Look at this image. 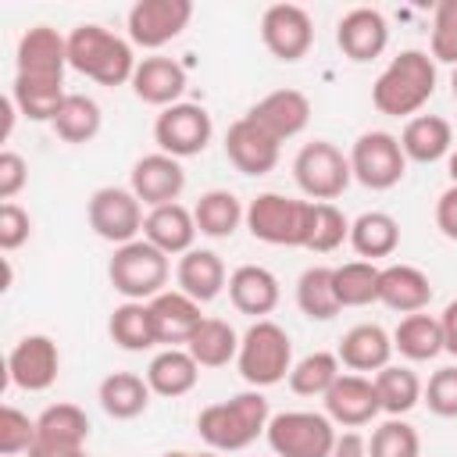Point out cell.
I'll use <instances>...</instances> for the list:
<instances>
[{
	"label": "cell",
	"mask_w": 457,
	"mask_h": 457,
	"mask_svg": "<svg viewBox=\"0 0 457 457\" xmlns=\"http://www.w3.org/2000/svg\"><path fill=\"white\" fill-rule=\"evenodd\" d=\"M246 118L253 125H261L271 139L286 143V139H293V136H300L307 129V121H311V100L300 89H275V93L261 96L246 111Z\"/></svg>",
	"instance_id": "ac0fdd59"
},
{
	"label": "cell",
	"mask_w": 457,
	"mask_h": 457,
	"mask_svg": "<svg viewBox=\"0 0 457 457\" xmlns=\"http://www.w3.org/2000/svg\"><path fill=\"white\" fill-rule=\"evenodd\" d=\"M450 89H453V100H457V64H453V79H450Z\"/></svg>",
	"instance_id": "6f0895ef"
},
{
	"label": "cell",
	"mask_w": 457,
	"mask_h": 457,
	"mask_svg": "<svg viewBox=\"0 0 457 457\" xmlns=\"http://www.w3.org/2000/svg\"><path fill=\"white\" fill-rule=\"evenodd\" d=\"M261 39L271 57L293 64V61L307 57V50L314 43V21L300 4H271L261 14Z\"/></svg>",
	"instance_id": "2e32d148"
},
{
	"label": "cell",
	"mask_w": 457,
	"mask_h": 457,
	"mask_svg": "<svg viewBox=\"0 0 457 457\" xmlns=\"http://www.w3.org/2000/svg\"><path fill=\"white\" fill-rule=\"evenodd\" d=\"M200 378V364L186 346H168L146 364V382L157 396H186Z\"/></svg>",
	"instance_id": "4dcf8cb0"
},
{
	"label": "cell",
	"mask_w": 457,
	"mask_h": 457,
	"mask_svg": "<svg viewBox=\"0 0 457 457\" xmlns=\"http://www.w3.org/2000/svg\"><path fill=\"white\" fill-rule=\"evenodd\" d=\"M386 43H389V25H386L382 11H375V7H353L336 25V46L343 50V57H350L357 64L382 57Z\"/></svg>",
	"instance_id": "44dd1931"
},
{
	"label": "cell",
	"mask_w": 457,
	"mask_h": 457,
	"mask_svg": "<svg viewBox=\"0 0 457 457\" xmlns=\"http://www.w3.org/2000/svg\"><path fill=\"white\" fill-rule=\"evenodd\" d=\"M278 150L282 143L271 139L261 125H253L246 114L239 121L228 125L225 132V157L232 161L236 171L243 175H268L275 164H278Z\"/></svg>",
	"instance_id": "d6986e66"
},
{
	"label": "cell",
	"mask_w": 457,
	"mask_h": 457,
	"mask_svg": "<svg viewBox=\"0 0 457 457\" xmlns=\"http://www.w3.org/2000/svg\"><path fill=\"white\" fill-rule=\"evenodd\" d=\"M139 204L146 207H164V204H179L182 189H186V171L175 157L168 154H146L132 164V186H129Z\"/></svg>",
	"instance_id": "ffe728a7"
},
{
	"label": "cell",
	"mask_w": 457,
	"mask_h": 457,
	"mask_svg": "<svg viewBox=\"0 0 457 457\" xmlns=\"http://www.w3.org/2000/svg\"><path fill=\"white\" fill-rule=\"evenodd\" d=\"M175 278H179V289L186 296H193L196 303H207L214 300L225 286H228V271H225V261L214 253V250H189L179 257V268H175Z\"/></svg>",
	"instance_id": "f1b7e54d"
},
{
	"label": "cell",
	"mask_w": 457,
	"mask_h": 457,
	"mask_svg": "<svg viewBox=\"0 0 457 457\" xmlns=\"http://www.w3.org/2000/svg\"><path fill=\"white\" fill-rule=\"evenodd\" d=\"M0 114H4V129H0V139L7 143V139H11V132H14V118H18L21 111L14 107V100H11V96H4V104H0Z\"/></svg>",
	"instance_id": "db71d44e"
},
{
	"label": "cell",
	"mask_w": 457,
	"mask_h": 457,
	"mask_svg": "<svg viewBox=\"0 0 457 457\" xmlns=\"http://www.w3.org/2000/svg\"><path fill=\"white\" fill-rule=\"evenodd\" d=\"M343 239H350V221L336 204H314L311 211V228H307V246L314 253H332L336 246H343Z\"/></svg>",
	"instance_id": "7bdbcfd3"
},
{
	"label": "cell",
	"mask_w": 457,
	"mask_h": 457,
	"mask_svg": "<svg viewBox=\"0 0 457 457\" xmlns=\"http://www.w3.org/2000/svg\"><path fill=\"white\" fill-rule=\"evenodd\" d=\"M378 275H382V268H375L371 261H346V264L332 268L339 307H368V303H375L378 300Z\"/></svg>",
	"instance_id": "ab89813d"
},
{
	"label": "cell",
	"mask_w": 457,
	"mask_h": 457,
	"mask_svg": "<svg viewBox=\"0 0 457 457\" xmlns=\"http://www.w3.org/2000/svg\"><path fill=\"white\" fill-rule=\"evenodd\" d=\"M428 54L439 64H457V0H439L436 4Z\"/></svg>",
	"instance_id": "f6af8a7d"
},
{
	"label": "cell",
	"mask_w": 457,
	"mask_h": 457,
	"mask_svg": "<svg viewBox=\"0 0 457 457\" xmlns=\"http://www.w3.org/2000/svg\"><path fill=\"white\" fill-rule=\"evenodd\" d=\"M150 303V318H154V336L157 343L164 346H182L193 339V332L200 328L204 314H200V303L193 296H186L182 289H164L157 293Z\"/></svg>",
	"instance_id": "7402d4cb"
},
{
	"label": "cell",
	"mask_w": 457,
	"mask_h": 457,
	"mask_svg": "<svg viewBox=\"0 0 457 457\" xmlns=\"http://www.w3.org/2000/svg\"><path fill=\"white\" fill-rule=\"evenodd\" d=\"M89 418L79 403H50L36 418V443L29 457H75L86 450Z\"/></svg>",
	"instance_id": "7c38bea8"
},
{
	"label": "cell",
	"mask_w": 457,
	"mask_h": 457,
	"mask_svg": "<svg viewBox=\"0 0 457 457\" xmlns=\"http://www.w3.org/2000/svg\"><path fill=\"white\" fill-rule=\"evenodd\" d=\"M186 89V68L171 57H143L136 64V75H132V93L143 100V104H154V107H171L179 104Z\"/></svg>",
	"instance_id": "d4e9b609"
},
{
	"label": "cell",
	"mask_w": 457,
	"mask_h": 457,
	"mask_svg": "<svg viewBox=\"0 0 457 457\" xmlns=\"http://www.w3.org/2000/svg\"><path fill=\"white\" fill-rule=\"evenodd\" d=\"M436 225H439V232L446 239L457 243V186L439 193V200H436Z\"/></svg>",
	"instance_id": "f907efd6"
},
{
	"label": "cell",
	"mask_w": 457,
	"mask_h": 457,
	"mask_svg": "<svg viewBox=\"0 0 457 457\" xmlns=\"http://www.w3.org/2000/svg\"><path fill=\"white\" fill-rule=\"evenodd\" d=\"M350 171L364 189H393L407 171L400 139L382 129L361 132L350 146Z\"/></svg>",
	"instance_id": "9c48e42d"
},
{
	"label": "cell",
	"mask_w": 457,
	"mask_h": 457,
	"mask_svg": "<svg viewBox=\"0 0 457 457\" xmlns=\"http://www.w3.org/2000/svg\"><path fill=\"white\" fill-rule=\"evenodd\" d=\"M68 68V36L50 25H32L14 50V79L32 82H64Z\"/></svg>",
	"instance_id": "4fadbf2b"
},
{
	"label": "cell",
	"mask_w": 457,
	"mask_h": 457,
	"mask_svg": "<svg viewBox=\"0 0 457 457\" xmlns=\"http://www.w3.org/2000/svg\"><path fill=\"white\" fill-rule=\"evenodd\" d=\"M321 400H325V414L332 418V425H343V428H361L382 414L375 378H364L357 371L339 375Z\"/></svg>",
	"instance_id": "e0dca14e"
},
{
	"label": "cell",
	"mask_w": 457,
	"mask_h": 457,
	"mask_svg": "<svg viewBox=\"0 0 457 457\" xmlns=\"http://www.w3.org/2000/svg\"><path fill=\"white\" fill-rule=\"evenodd\" d=\"M439 328H443V350H450L457 357V300H450L439 314Z\"/></svg>",
	"instance_id": "816d5d0a"
},
{
	"label": "cell",
	"mask_w": 457,
	"mask_h": 457,
	"mask_svg": "<svg viewBox=\"0 0 457 457\" xmlns=\"http://www.w3.org/2000/svg\"><path fill=\"white\" fill-rule=\"evenodd\" d=\"M32 443H36V418H29L25 411L7 403L0 411V453L18 457V453H29Z\"/></svg>",
	"instance_id": "bcb514c9"
},
{
	"label": "cell",
	"mask_w": 457,
	"mask_h": 457,
	"mask_svg": "<svg viewBox=\"0 0 457 457\" xmlns=\"http://www.w3.org/2000/svg\"><path fill=\"white\" fill-rule=\"evenodd\" d=\"M378 303L400 314H418L432 303V282L414 264H389L378 275Z\"/></svg>",
	"instance_id": "cb8c5ba5"
},
{
	"label": "cell",
	"mask_w": 457,
	"mask_h": 457,
	"mask_svg": "<svg viewBox=\"0 0 457 457\" xmlns=\"http://www.w3.org/2000/svg\"><path fill=\"white\" fill-rule=\"evenodd\" d=\"M189 18H193L189 0H139L129 11V39L132 46L157 50L175 36H182Z\"/></svg>",
	"instance_id": "9a60e30c"
},
{
	"label": "cell",
	"mask_w": 457,
	"mask_h": 457,
	"mask_svg": "<svg viewBox=\"0 0 457 457\" xmlns=\"http://www.w3.org/2000/svg\"><path fill=\"white\" fill-rule=\"evenodd\" d=\"M236 364H239V375L253 389H264V386L282 382L293 371V343H289V332L282 325L268 321V318L253 321L239 336Z\"/></svg>",
	"instance_id": "277c9868"
},
{
	"label": "cell",
	"mask_w": 457,
	"mask_h": 457,
	"mask_svg": "<svg viewBox=\"0 0 457 457\" xmlns=\"http://www.w3.org/2000/svg\"><path fill=\"white\" fill-rule=\"evenodd\" d=\"M228 300L239 314H250V318H264L278 307V278L261 268V264H239L232 275H228Z\"/></svg>",
	"instance_id": "603a6c76"
},
{
	"label": "cell",
	"mask_w": 457,
	"mask_h": 457,
	"mask_svg": "<svg viewBox=\"0 0 457 457\" xmlns=\"http://www.w3.org/2000/svg\"><path fill=\"white\" fill-rule=\"evenodd\" d=\"M332 457H368V439L361 432H343L336 439V450Z\"/></svg>",
	"instance_id": "f5cc1de1"
},
{
	"label": "cell",
	"mask_w": 457,
	"mask_h": 457,
	"mask_svg": "<svg viewBox=\"0 0 457 457\" xmlns=\"http://www.w3.org/2000/svg\"><path fill=\"white\" fill-rule=\"evenodd\" d=\"M196 457H218V453H196Z\"/></svg>",
	"instance_id": "680465c9"
},
{
	"label": "cell",
	"mask_w": 457,
	"mask_h": 457,
	"mask_svg": "<svg viewBox=\"0 0 457 457\" xmlns=\"http://www.w3.org/2000/svg\"><path fill=\"white\" fill-rule=\"evenodd\" d=\"M400 146H403V157L407 161L432 164V161L450 157V150H453V129L439 114H414L403 125V132H400Z\"/></svg>",
	"instance_id": "83f0119b"
},
{
	"label": "cell",
	"mask_w": 457,
	"mask_h": 457,
	"mask_svg": "<svg viewBox=\"0 0 457 457\" xmlns=\"http://www.w3.org/2000/svg\"><path fill=\"white\" fill-rule=\"evenodd\" d=\"M375 389H378V403L389 418H400L411 407H418L421 393H425L421 378L403 364H386L382 371H375Z\"/></svg>",
	"instance_id": "74e56055"
},
{
	"label": "cell",
	"mask_w": 457,
	"mask_h": 457,
	"mask_svg": "<svg viewBox=\"0 0 457 457\" xmlns=\"http://www.w3.org/2000/svg\"><path fill=\"white\" fill-rule=\"evenodd\" d=\"M86 218H89V228L114 246L132 243L146 221L139 196L132 189H121V186H100L86 204Z\"/></svg>",
	"instance_id": "30bf717a"
},
{
	"label": "cell",
	"mask_w": 457,
	"mask_h": 457,
	"mask_svg": "<svg viewBox=\"0 0 457 457\" xmlns=\"http://www.w3.org/2000/svg\"><path fill=\"white\" fill-rule=\"evenodd\" d=\"M75 457H89V453H86V450H82V453H75Z\"/></svg>",
	"instance_id": "91938a15"
},
{
	"label": "cell",
	"mask_w": 457,
	"mask_h": 457,
	"mask_svg": "<svg viewBox=\"0 0 457 457\" xmlns=\"http://www.w3.org/2000/svg\"><path fill=\"white\" fill-rule=\"evenodd\" d=\"M296 307L311 318V321H332L343 307L336 296V282H332V268L314 264L296 278Z\"/></svg>",
	"instance_id": "8d00e7d4"
},
{
	"label": "cell",
	"mask_w": 457,
	"mask_h": 457,
	"mask_svg": "<svg viewBox=\"0 0 457 457\" xmlns=\"http://www.w3.org/2000/svg\"><path fill=\"white\" fill-rule=\"evenodd\" d=\"M25 182H29V164H25V157L14 154V150H4V154H0V200H4V204L14 200V196L25 189Z\"/></svg>",
	"instance_id": "681fc988"
},
{
	"label": "cell",
	"mask_w": 457,
	"mask_h": 457,
	"mask_svg": "<svg viewBox=\"0 0 457 457\" xmlns=\"http://www.w3.org/2000/svg\"><path fill=\"white\" fill-rule=\"evenodd\" d=\"M268 421H271V411L264 393L246 389L221 403L204 407L196 414V432L214 453H236V450H246L257 436H264Z\"/></svg>",
	"instance_id": "6da1fadb"
},
{
	"label": "cell",
	"mask_w": 457,
	"mask_h": 457,
	"mask_svg": "<svg viewBox=\"0 0 457 457\" xmlns=\"http://www.w3.org/2000/svg\"><path fill=\"white\" fill-rule=\"evenodd\" d=\"M350 246L361 257H368V261L396 253V246H400V225H396V218L386 214V211H364L357 221H350Z\"/></svg>",
	"instance_id": "d6a6232c"
},
{
	"label": "cell",
	"mask_w": 457,
	"mask_h": 457,
	"mask_svg": "<svg viewBox=\"0 0 457 457\" xmlns=\"http://www.w3.org/2000/svg\"><path fill=\"white\" fill-rule=\"evenodd\" d=\"M107 332H111V339L121 350H132V353L157 346L150 303H143V300H125L121 307H114L111 311V321H107Z\"/></svg>",
	"instance_id": "d590c367"
},
{
	"label": "cell",
	"mask_w": 457,
	"mask_h": 457,
	"mask_svg": "<svg viewBox=\"0 0 457 457\" xmlns=\"http://www.w3.org/2000/svg\"><path fill=\"white\" fill-rule=\"evenodd\" d=\"M314 200H293L286 193H257L246 204V228L271 246H307Z\"/></svg>",
	"instance_id": "5b68a950"
},
{
	"label": "cell",
	"mask_w": 457,
	"mask_h": 457,
	"mask_svg": "<svg viewBox=\"0 0 457 457\" xmlns=\"http://www.w3.org/2000/svg\"><path fill=\"white\" fill-rule=\"evenodd\" d=\"M368 457H421V439L418 428L407 425L403 418L382 421L371 439H368Z\"/></svg>",
	"instance_id": "ee69618b"
},
{
	"label": "cell",
	"mask_w": 457,
	"mask_h": 457,
	"mask_svg": "<svg viewBox=\"0 0 457 457\" xmlns=\"http://www.w3.org/2000/svg\"><path fill=\"white\" fill-rule=\"evenodd\" d=\"M393 350H400L407 361H432L443 353V328L432 314H403L393 328Z\"/></svg>",
	"instance_id": "836d02e7"
},
{
	"label": "cell",
	"mask_w": 457,
	"mask_h": 457,
	"mask_svg": "<svg viewBox=\"0 0 457 457\" xmlns=\"http://www.w3.org/2000/svg\"><path fill=\"white\" fill-rule=\"evenodd\" d=\"M446 171H450V182L457 186V146L450 150V161H446Z\"/></svg>",
	"instance_id": "11a10c76"
},
{
	"label": "cell",
	"mask_w": 457,
	"mask_h": 457,
	"mask_svg": "<svg viewBox=\"0 0 457 457\" xmlns=\"http://www.w3.org/2000/svg\"><path fill=\"white\" fill-rule=\"evenodd\" d=\"M29 236H32V218H29V211L18 207L14 200L0 204V250L11 253V250H18L21 243H29Z\"/></svg>",
	"instance_id": "c3c4849f"
},
{
	"label": "cell",
	"mask_w": 457,
	"mask_h": 457,
	"mask_svg": "<svg viewBox=\"0 0 457 457\" xmlns=\"http://www.w3.org/2000/svg\"><path fill=\"white\" fill-rule=\"evenodd\" d=\"M186 350L193 353V361L200 368H225L239 353V336H236V328L228 321L204 318L200 328L193 332V339L186 343Z\"/></svg>",
	"instance_id": "e575fe53"
},
{
	"label": "cell",
	"mask_w": 457,
	"mask_h": 457,
	"mask_svg": "<svg viewBox=\"0 0 457 457\" xmlns=\"http://www.w3.org/2000/svg\"><path fill=\"white\" fill-rule=\"evenodd\" d=\"M436 93V61L425 50H400L371 86V104L389 118L418 114Z\"/></svg>",
	"instance_id": "7a4b0ae2"
},
{
	"label": "cell",
	"mask_w": 457,
	"mask_h": 457,
	"mask_svg": "<svg viewBox=\"0 0 457 457\" xmlns=\"http://www.w3.org/2000/svg\"><path fill=\"white\" fill-rule=\"evenodd\" d=\"M214 136V125H211V114L200 107V104H171L157 114L154 121V139L161 146V154L182 161V157H196L207 150Z\"/></svg>",
	"instance_id": "8fae6325"
},
{
	"label": "cell",
	"mask_w": 457,
	"mask_h": 457,
	"mask_svg": "<svg viewBox=\"0 0 457 457\" xmlns=\"http://www.w3.org/2000/svg\"><path fill=\"white\" fill-rule=\"evenodd\" d=\"M57 371H61V350L43 332L21 336L7 353V378H11V386H18L25 393L50 389L57 382Z\"/></svg>",
	"instance_id": "5bb4252c"
},
{
	"label": "cell",
	"mask_w": 457,
	"mask_h": 457,
	"mask_svg": "<svg viewBox=\"0 0 457 457\" xmlns=\"http://www.w3.org/2000/svg\"><path fill=\"white\" fill-rule=\"evenodd\" d=\"M196 218L189 207L182 204H164V207H150L146 221H143V239L154 243L161 253H189L193 239H196Z\"/></svg>",
	"instance_id": "484cf974"
},
{
	"label": "cell",
	"mask_w": 457,
	"mask_h": 457,
	"mask_svg": "<svg viewBox=\"0 0 457 457\" xmlns=\"http://www.w3.org/2000/svg\"><path fill=\"white\" fill-rule=\"evenodd\" d=\"M136 54L132 43L114 36L104 25H75L68 32V68H75L79 75L100 82V86H125L136 75Z\"/></svg>",
	"instance_id": "3957f363"
},
{
	"label": "cell",
	"mask_w": 457,
	"mask_h": 457,
	"mask_svg": "<svg viewBox=\"0 0 457 457\" xmlns=\"http://www.w3.org/2000/svg\"><path fill=\"white\" fill-rule=\"evenodd\" d=\"M64 96H68L64 82H32V79H14L11 82V100L29 121H54Z\"/></svg>",
	"instance_id": "60d3db41"
},
{
	"label": "cell",
	"mask_w": 457,
	"mask_h": 457,
	"mask_svg": "<svg viewBox=\"0 0 457 457\" xmlns=\"http://www.w3.org/2000/svg\"><path fill=\"white\" fill-rule=\"evenodd\" d=\"M336 357L350 371H382L393 357V336L382 325H371V321L353 325V328L343 332Z\"/></svg>",
	"instance_id": "4316f807"
},
{
	"label": "cell",
	"mask_w": 457,
	"mask_h": 457,
	"mask_svg": "<svg viewBox=\"0 0 457 457\" xmlns=\"http://www.w3.org/2000/svg\"><path fill=\"white\" fill-rule=\"evenodd\" d=\"M293 179L303 189V196H311L314 204H332L350 186L353 171H350V157L336 143L314 139L303 143L300 154L293 157Z\"/></svg>",
	"instance_id": "ba28073f"
},
{
	"label": "cell",
	"mask_w": 457,
	"mask_h": 457,
	"mask_svg": "<svg viewBox=\"0 0 457 457\" xmlns=\"http://www.w3.org/2000/svg\"><path fill=\"white\" fill-rule=\"evenodd\" d=\"M421 400L428 403L432 414H439V418H457V364L432 371V378H428Z\"/></svg>",
	"instance_id": "7dc6e473"
},
{
	"label": "cell",
	"mask_w": 457,
	"mask_h": 457,
	"mask_svg": "<svg viewBox=\"0 0 457 457\" xmlns=\"http://www.w3.org/2000/svg\"><path fill=\"white\" fill-rule=\"evenodd\" d=\"M193 218H196V228L204 236L228 239L239 228V221H246V207L228 189H207V193H200V200L193 207Z\"/></svg>",
	"instance_id": "1f68e13d"
},
{
	"label": "cell",
	"mask_w": 457,
	"mask_h": 457,
	"mask_svg": "<svg viewBox=\"0 0 457 457\" xmlns=\"http://www.w3.org/2000/svg\"><path fill=\"white\" fill-rule=\"evenodd\" d=\"M168 271H171L168 253H161L146 239L114 246V257L107 261V278H111L114 293H121L125 300H143V303L154 300L157 293H164Z\"/></svg>",
	"instance_id": "8992f818"
},
{
	"label": "cell",
	"mask_w": 457,
	"mask_h": 457,
	"mask_svg": "<svg viewBox=\"0 0 457 457\" xmlns=\"http://www.w3.org/2000/svg\"><path fill=\"white\" fill-rule=\"evenodd\" d=\"M264 439L275 457H332L339 436H336V425L328 414L282 411L268 421Z\"/></svg>",
	"instance_id": "52a82bcc"
},
{
	"label": "cell",
	"mask_w": 457,
	"mask_h": 457,
	"mask_svg": "<svg viewBox=\"0 0 457 457\" xmlns=\"http://www.w3.org/2000/svg\"><path fill=\"white\" fill-rule=\"evenodd\" d=\"M164 457H196V453H186V450H168Z\"/></svg>",
	"instance_id": "9f6ffc18"
},
{
	"label": "cell",
	"mask_w": 457,
	"mask_h": 457,
	"mask_svg": "<svg viewBox=\"0 0 457 457\" xmlns=\"http://www.w3.org/2000/svg\"><path fill=\"white\" fill-rule=\"evenodd\" d=\"M339 357L328 350H314L307 357H300L289 371V389L296 396H325L332 389V382L339 378Z\"/></svg>",
	"instance_id": "b9f144b4"
},
{
	"label": "cell",
	"mask_w": 457,
	"mask_h": 457,
	"mask_svg": "<svg viewBox=\"0 0 457 457\" xmlns=\"http://www.w3.org/2000/svg\"><path fill=\"white\" fill-rule=\"evenodd\" d=\"M100 121H104V114H100V104L93 96L68 93L64 104H61V111H57V118L50 121V129L64 143H89L100 132Z\"/></svg>",
	"instance_id": "f35d334b"
},
{
	"label": "cell",
	"mask_w": 457,
	"mask_h": 457,
	"mask_svg": "<svg viewBox=\"0 0 457 457\" xmlns=\"http://www.w3.org/2000/svg\"><path fill=\"white\" fill-rule=\"evenodd\" d=\"M150 382L139 378L136 371H111L100 389H96V400L104 407L107 418L114 421H129V418H139L146 407H150Z\"/></svg>",
	"instance_id": "f546056e"
}]
</instances>
